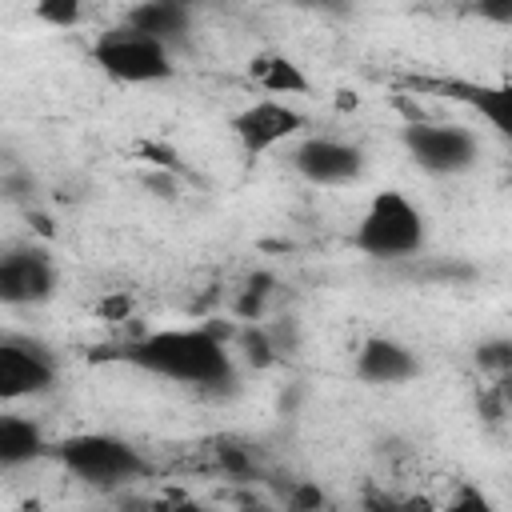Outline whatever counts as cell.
Listing matches in <instances>:
<instances>
[{
    "label": "cell",
    "instance_id": "obj_7",
    "mask_svg": "<svg viewBox=\"0 0 512 512\" xmlns=\"http://www.w3.org/2000/svg\"><path fill=\"white\" fill-rule=\"evenodd\" d=\"M52 384H56V360L40 344L0 336V404L44 396Z\"/></svg>",
    "mask_w": 512,
    "mask_h": 512
},
{
    "label": "cell",
    "instance_id": "obj_12",
    "mask_svg": "<svg viewBox=\"0 0 512 512\" xmlns=\"http://www.w3.org/2000/svg\"><path fill=\"white\" fill-rule=\"evenodd\" d=\"M248 80L268 96H304L312 88L304 68L284 52H256L248 60Z\"/></svg>",
    "mask_w": 512,
    "mask_h": 512
},
{
    "label": "cell",
    "instance_id": "obj_15",
    "mask_svg": "<svg viewBox=\"0 0 512 512\" xmlns=\"http://www.w3.org/2000/svg\"><path fill=\"white\" fill-rule=\"evenodd\" d=\"M84 16V0H36V20L48 28H72Z\"/></svg>",
    "mask_w": 512,
    "mask_h": 512
},
{
    "label": "cell",
    "instance_id": "obj_2",
    "mask_svg": "<svg viewBox=\"0 0 512 512\" xmlns=\"http://www.w3.org/2000/svg\"><path fill=\"white\" fill-rule=\"evenodd\" d=\"M424 236H428L424 212L404 192L384 188L368 200V208L352 232V244H356V252H364L372 260H404L424 248Z\"/></svg>",
    "mask_w": 512,
    "mask_h": 512
},
{
    "label": "cell",
    "instance_id": "obj_16",
    "mask_svg": "<svg viewBox=\"0 0 512 512\" xmlns=\"http://www.w3.org/2000/svg\"><path fill=\"white\" fill-rule=\"evenodd\" d=\"M476 16L488 24H512V0H476Z\"/></svg>",
    "mask_w": 512,
    "mask_h": 512
},
{
    "label": "cell",
    "instance_id": "obj_18",
    "mask_svg": "<svg viewBox=\"0 0 512 512\" xmlns=\"http://www.w3.org/2000/svg\"><path fill=\"white\" fill-rule=\"evenodd\" d=\"M300 8H316V12H348L352 0H296Z\"/></svg>",
    "mask_w": 512,
    "mask_h": 512
},
{
    "label": "cell",
    "instance_id": "obj_1",
    "mask_svg": "<svg viewBox=\"0 0 512 512\" xmlns=\"http://www.w3.org/2000/svg\"><path fill=\"white\" fill-rule=\"evenodd\" d=\"M124 360L192 388H224L232 384L236 368L224 340L212 328H160L124 348Z\"/></svg>",
    "mask_w": 512,
    "mask_h": 512
},
{
    "label": "cell",
    "instance_id": "obj_17",
    "mask_svg": "<svg viewBox=\"0 0 512 512\" xmlns=\"http://www.w3.org/2000/svg\"><path fill=\"white\" fill-rule=\"evenodd\" d=\"M480 364H492V368H508V344H492V348H480Z\"/></svg>",
    "mask_w": 512,
    "mask_h": 512
},
{
    "label": "cell",
    "instance_id": "obj_3",
    "mask_svg": "<svg viewBox=\"0 0 512 512\" xmlns=\"http://www.w3.org/2000/svg\"><path fill=\"white\" fill-rule=\"evenodd\" d=\"M52 456L64 464V472H72L76 480L92 484V488H116L128 480H140L148 472L144 456L108 432H76L64 436L60 444H52Z\"/></svg>",
    "mask_w": 512,
    "mask_h": 512
},
{
    "label": "cell",
    "instance_id": "obj_10",
    "mask_svg": "<svg viewBox=\"0 0 512 512\" xmlns=\"http://www.w3.org/2000/svg\"><path fill=\"white\" fill-rule=\"evenodd\" d=\"M352 372H356V380H364V384L392 388V384H408V380L420 372V364H416L412 348H404L400 340H392V336H372V340L360 344V352H356V360H352Z\"/></svg>",
    "mask_w": 512,
    "mask_h": 512
},
{
    "label": "cell",
    "instance_id": "obj_19",
    "mask_svg": "<svg viewBox=\"0 0 512 512\" xmlns=\"http://www.w3.org/2000/svg\"><path fill=\"white\" fill-rule=\"evenodd\" d=\"M296 504H324V496L308 488V492H300V496H296Z\"/></svg>",
    "mask_w": 512,
    "mask_h": 512
},
{
    "label": "cell",
    "instance_id": "obj_8",
    "mask_svg": "<svg viewBox=\"0 0 512 512\" xmlns=\"http://www.w3.org/2000/svg\"><path fill=\"white\" fill-rule=\"evenodd\" d=\"M52 292H56V264L40 248L0 252V304L28 308V304H44Z\"/></svg>",
    "mask_w": 512,
    "mask_h": 512
},
{
    "label": "cell",
    "instance_id": "obj_9",
    "mask_svg": "<svg viewBox=\"0 0 512 512\" xmlns=\"http://www.w3.org/2000/svg\"><path fill=\"white\" fill-rule=\"evenodd\" d=\"M292 168L308 184H352L364 172V152L336 136H308L296 144Z\"/></svg>",
    "mask_w": 512,
    "mask_h": 512
},
{
    "label": "cell",
    "instance_id": "obj_4",
    "mask_svg": "<svg viewBox=\"0 0 512 512\" xmlns=\"http://www.w3.org/2000/svg\"><path fill=\"white\" fill-rule=\"evenodd\" d=\"M92 64L116 84H160V80H172V72H176L172 48L136 32L132 24L108 28L92 44Z\"/></svg>",
    "mask_w": 512,
    "mask_h": 512
},
{
    "label": "cell",
    "instance_id": "obj_13",
    "mask_svg": "<svg viewBox=\"0 0 512 512\" xmlns=\"http://www.w3.org/2000/svg\"><path fill=\"white\" fill-rule=\"evenodd\" d=\"M48 452L40 424H32L28 416H0V468H20L32 464Z\"/></svg>",
    "mask_w": 512,
    "mask_h": 512
},
{
    "label": "cell",
    "instance_id": "obj_11",
    "mask_svg": "<svg viewBox=\"0 0 512 512\" xmlns=\"http://www.w3.org/2000/svg\"><path fill=\"white\" fill-rule=\"evenodd\" d=\"M124 24H132L136 32H144V36H152V40H160V44L172 48V44H180L188 36L192 8H188V0H140L128 12Z\"/></svg>",
    "mask_w": 512,
    "mask_h": 512
},
{
    "label": "cell",
    "instance_id": "obj_14",
    "mask_svg": "<svg viewBox=\"0 0 512 512\" xmlns=\"http://www.w3.org/2000/svg\"><path fill=\"white\" fill-rule=\"evenodd\" d=\"M456 92H464V100L472 104V108H480V116L500 132V136H508L512 132V116H508V108H512V92L504 88V84H452Z\"/></svg>",
    "mask_w": 512,
    "mask_h": 512
},
{
    "label": "cell",
    "instance_id": "obj_6",
    "mask_svg": "<svg viewBox=\"0 0 512 512\" xmlns=\"http://www.w3.org/2000/svg\"><path fill=\"white\" fill-rule=\"evenodd\" d=\"M300 128H304V112L292 108L288 100H276V96H260V100L244 104V108L232 116V136L240 140V148H244L248 156L272 152L276 144L292 140Z\"/></svg>",
    "mask_w": 512,
    "mask_h": 512
},
{
    "label": "cell",
    "instance_id": "obj_5",
    "mask_svg": "<svg viewBox=\"0 0 512 512\" xmlns=\"http://www.w3.org/2000/svg\"><path fill=\"white\" fill-rule=\"evenodd\" d=\"M404 148H408L412 164L432 172V176H460L480 160L476 136L468 128H460V124L416 120V124L404 128Z\"/></svg>",
    "mask_w": 512,
    "mask_h": 512
}]
</instances>
